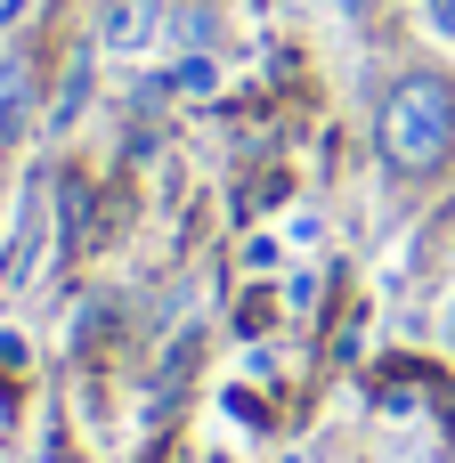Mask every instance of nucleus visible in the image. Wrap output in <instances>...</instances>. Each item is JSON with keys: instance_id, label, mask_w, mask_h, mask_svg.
Masks as SVG:
<instances>
[{"instance_id": "39448f33", "label": "nucleus", "mask_w": 455, "mask_h": 463, "mask_svg": "<svg viewBox=\"0 0 455 463\" xmlns=\"http://www.w3.org/2000/svg\"><path fill=\"white\" fill-rule=\"evenodd\" d=\"M448 342H455V301H448Z\"/></svg>"}, {"instance_id": "7ed1b4c3", "label": "nucleus", "mask_w": 455, "mask_h": 463, "mask_svg": "<svg viewBox=\"0 0 455 463\" xmlns=\"http://www.w3.org/2000/svg\"><path fill=\"white\" fill-rule=\"evenodd\" d=\"M24 122H33V57L8 49V57H0V155L24 138Z\"/></svg>"}, {"instance_id": "20e7f679", "label": "nucleus", "mask_w": 455, "mask_h": 463, "mask_svg": "<svg viewBox=\"0 0 455 463\" xmlns=\"http://www.w3.org/2000/svg\"><path fill=\"white\" fill-rule=\"evenodd\" d=\"M33 252H41V203H24L16 236H8V260H0V293H16V285L33 277Z\"/></svg>"}, {"instance_id": "f257e3e1", "label": "nucleus", "mask_w": 455, "mask_h": 463, "mask_svg": "<svg viewBox=\"0 0 455 463\" xmlns=\"http://www.w3.org/2000/svg\"><path fill=\"white\" fill-rule=\"evenodd\" d=\"M374 155L391 179H440L455 163V81L440 65H407L374 98Z\"/></svg>"}, {"instance_id": "0eeeda50", "label": "nucleus", "mask_w": 455, "mask_h": 463, "mask_svg": "<svg viewBox=\"0 0 455 463\" xmlns=\"http://www.w3.org/2000/svg\"><path fill=\"white\" fill-rule=\"evenodd\" d=\"M342 8H358V0H342Z\"/></svg>"}, {"instance_id": "f03ea898", "label": "nucleus", "mask_w": 455, "mask_h": 463, "mask_svg": "<svg viewBox=\"0 0 455 463\" xmlns=\"http://www.w3.org/2000/svg\"><path fill=\"white\" fill-rule=\"evenodd\" d=\"M155 33H163V0H106V24H98V41H106L114 57L147 49Z\"/></svg>"}, {"instance_id": "423d86ee", "label": "nucleus", "mask_w": 455, "mask_h": 463, "mask_svg": "<svg viewBox=\"0 0 455 463\" xmlns=\"http://www.w3.org/2000/svg\"><path fill=\"white\" fill-rule=\"evenodd\" d=\"M448 439H455V407H448Z\"/></svg>"}]
</instances>
